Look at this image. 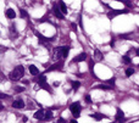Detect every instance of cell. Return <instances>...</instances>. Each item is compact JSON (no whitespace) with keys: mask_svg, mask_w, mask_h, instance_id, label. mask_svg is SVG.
Returning <instances> with one entry per match:
<instances>
[{"mask_svg":"<svg viewBox=\"0 0 139 123\" xmlns=\"http://www.w3.org/2000/svg\"><path fill=\"white\" fill-rule=\"evenodd\" d=\"M23 76H25V67L21 66V65L16 66V67L11 71V73L9 74V77H10L11 80H20Z\"/></svg>","mask_w":139,"mask_h":123,"instance_id":"1","label":"cell"},{"mask_svg":"<svg viewBox=\"0 0 139 123\" xmlns=\"http://www.w3.org/2000/svg\"><path fill=\"white\" fill-rule=\"evenodd\" d=\"M81 110H82V106L81 104H79L78 101L76 102H72V104L70 105V111L72 112V115L74 117H79V113H81Z\"/></svg>","mask_w":139,"mask_h":123,"instance_id":"2","label":"cell"},{"mask_svg":"<svg viewBox=\"0 0 139 123\" xmlns=\"http://www.w3.org/2000/svg\"><path fill=\"white\" fill-rule=\"evenodd\" d=\"M127 12H128L127 10H112L111 12L107 13V16H109V18H113L117 15H122V13H127Z\"/></svg>","mask_w":139,"mask_h":123,"instance_id":"3","label":"cell"},{"mask_svg":"<svg viewBox=\"0 0 139 123\" xmlns=\"http://www.w3.org/2000/svg\"><path fill=\"white\" fill-rule=\"evenodd\" d=\"M54 13H55V16L59 18V19H62L64 18V12L61 11V9L60 7H59L57 5H54Z\"/></svg>","mask_w":139,"mask_h":123,"instance_id":"4","label":"cell"},{"mask_svg":"<svg viewBox=\"0 0 139 123\" xmlns=\"http://www.w3.org/2000/svg\"><path fill=\"white\" fill-rule=\"evenodd\" d=\"M62 65H64V61H60V62H57L55 65H53L51 67H49L46 70V72H51V71H57V70H61L62 68Z\"/></svg>","mask_w":139,"mask_h":123,"instance_id":"5","label":"cell"},{"mask_svg":"<svg viewBox=\"0 0 139 123\" xmlns=\"http://www.w3.org/2000/svg\"><path fill=\"white\" fill-rule=\"evenodd\" d=\"M86 58H87V54H86V52H82V54L77 55V56L72 60V64H73V62H81V61H84Z\"/></svg>","mask_w":139,"mask_h":123,"instance_id":"6","label":"cell"},{"mask_svg":"<svg viewBox=\"0 0 139 123\" xmlns=\"http://www.w3.org/2000/svg\"><path fill=\"white\" fill-rule=\"evenodd\" d=\"M12 107H15V109H23L25 107V102L22 100H15L12 102Z\"/></svg>","mask_w":139,"mask_h":123,"instance_id":"7","label":"cell"},{"mask_svg":"<svg viewBox=\"0 0 139 123\" xmlns=\"http://www.w3.org/2000/svg\"><path fill=\"white\" fill-rule=\"evenodd\" d=\"M54 60H59V58H62L61 57V46H59V48H55L54 49Z\"/></svg>","mask_w":139,"mask_h":123,"instance_id":"8","label":"cell"},{"mask_svg":"<svg viewBox=\"0 0 139 123\" xmlns=\"http://www.w3.org/2000/svg\"><path fill=\"white\" fill-rule=\"evenodd\" d=\"M68 51H70V48H68V46H61V57H62L64 60L68 56Z\"/></svg>","mask_w":139,"mask_h":123,"instance_id":"9","label":"cell"},{"mask_svg":"<svg viewBox=\"0 0 139 123\" xmlns=\"http://www.w3.org/2000/svg\"><path fill=\"white\" fill-rule=\"evenodd\" d=\"M5 13H6V17L10 18V19H12V18L16 17V13H15V10H13V9H7Z\"/></svg>","mask_w":139,"mask_h":123,"instance_id":"10","label":"cell"},{"mask_svg":"<svg viewBox=\"0 0 139 123\" xmlns=\"http://www.w3.org/2000/svg\"><path fill=\"white\" fill-rule=\"evenodd\" d=\"M34 117H35L37 119H44V117H45L44 110H39V111H37V112L34 113Z\"/></svg>","mask_w":139,"mask_h":123,"instance_id":"11","label":"cell"},{"mask_svg":"<svg viewBox=\"0 0 139 123\" xmlns=\"http://www.w3.org/2000/svg\"><path fill=\"white\" fill-rule=\"evenodd\" d=\"M123 116H125V113H123V111H122L121 109H117V115H116V121H122V119H123Z\"/></svg>","mask_w":139,"mask_h":123,"instance_id":"12","label":"cell"},{"mask_svg":"<svg viewBox=\"0 0 139 123\" xmlns=\"http://www.w3.org/2000/svg\"><path fill=\"white\" fill-rule=\"evenodd\" d=\"M29 72H31V74L35 76V74H38V73H39V70H38L34 65H31V66H29Z\"/></svg>","mask_w":139,"mask_h":123,"instance_id":"13","label":"cell"},{"mask_svg":"<svg viewBox=\"0 0 139 123\" xmlns=\"http://www.w3.org/2000/svg\"><path fill=\"white\" fill-rule=\"evenodd\" d=\"M94 58L96 60V61H100L101 58H103V54L100 52V51H99V50H95V52H94Z\"/></svg>","mask_w":139,"mask_h":123,"instance_id":"14","label":"cell"},{"mask_svg":"<svg viewBox=\"0 0 139 123\" xmlns=\"http://www.w3.org/2000/svg\"><path fill=\"white\" fill-rule=\"evenodd\" d=\"M60 9H61V11L64 12V15L67 13V7H66V4H65L64 1H60Z\"/></svg>","mask_w":139,"mask_h":123,"instance_id":"15","label":"cell"},{"mask_svg":"<svg viewBox=\"0 0 139 123\" xmlns=\"http://www.w3.org/2000/svg\"><path fill=\"white\" fill-rule=\"evenodd\" d=\"M39 85H40V88H43V89H46L48 91H50V88L48 87L46 82H39Z\"/></svg>","mask_w":139,"mask_h":123,"instance_id":"16","label":"cell"},{"mask_svg":"<svg viewBox=\"0 0 139 123\" xmlns=\"http://www.w3.org/2000/svg\"><path fill=\"white\" fill-rule=\"evenodd\" d=\"M96 88H98V89H104V90H110V89H112V87H111V85H104V84L98 85Z\"/></svg>","mask_w":139,"mask_h":123,"instance_id":"17","label":"cell"},{"mask_svg":"<svg viewBox=\"0 0 139 123\" xmlns=\"http://www.w3.org/2000/svg\"><path fill=\"white\" fill-rule=\"evenodd\" d=\"M53 118V112L50 111V110H48L46 112H45V117H44V119H51Z\"/></svg>","mask_w":139,"mask_h":123,"instance_id":"18","label":"cell"},{"mask_svg":"<svg viewBox=\"0 0 139 123\" xmlns=\"http://www.w3.org/2000/svg\"><path fill=\"white\" fill-rule=\"evenodd\" d=\"M92 117L95 118V119H101L104 117V115H101V113H94V115H92Z\"/></svg>","mask_w":139,"mask_h":123,"instance_id":"19","label":"cell"},{"mask_svg":"<svg viewBox=\"0 0 139 123\" xmlns=\"http://www.w3.org/2000/svg\"><path fill=\"white\" fill-rule=\"evenodd\" d=\"M79 85H81L79 82H72V88H73L74 90H77V89L79 88Z\"/></svg>","mask_w":139,"mask_h":123,"instance_id":"20","label":"cell"},{"mask_svg":"<svg viewBox=\"0 0 139 123\" xmlns=\"http://www.w3.org/2000/svg\"><path fill=\"white\" fill-rule=\"evenodd\" d=\"M20 12H21V17H22V18H27V17H28L27 11H25L23 9H21V10H20Z\"/></svg>","mask_w":139,"mask_h":123,"instance_id":"21","label":"cell"},{"mask_svg":"<svg viewBox=\"0 0 139 123\" xmlns=\"http://www.w3.org/2000/svg\"><path fill=\"white\" fill-rule=\"evenodd\" d=\"M38 82H46V76L44 73L40 74V76H39V78H38Z\"/></svg>","mask_w":139,"mask_h":123,"instance_id":"22","label":"cell"},{"mask_svg":"<svg viewBox=\"0 0 139 123\" xmlns=\"http://www.w3.org/2000/svg\"><path fill=\"white\" fill-rule=\"evenodd\" d=\"M133 73H134V70H133V68H127V71H126V76H127V77H131Z\"/></svg>","mask_w":139,"mask_h":123,"instance_id":"23","label":"cell"},{"mask_svg":"<svg viewBox=\"0 0 139 123\" xmlns=\"http://www.w3.org/2000/svg\"><path fill=\"white\" fill-rule=\"evenodd\" d=\"M93 67H94V62L92 61V62L89 64V71H90V73H92L94 77H96V76H95V73H94V71H93Z\"/></svg>","mask_w":139,"mask_h":123,"instance_id":"24","label":"cell"},{"mask_svg":"<svg viewBox=\"0 0 139 123\" xmlns=\"http://www.w3.org/2000/svg\"><path fill=\"white\" fill-rule=\"evenodd\" d=\"M116 1H120V3H123L125 5H127V6H129V7L132 6V4H131V3L128 1V0H116Z\"/></svg>","mask_w":139,"mask_h":123,"instance_id":"25","label":"cell"},{"mask_svg":"<svg viewBox=\"0 0 139 123\" xmlns=\"http://www.w3.org/2000/svg\"><path fill=\"white\" fill-rule=\"evenodd\" d=\"M131 57L129 56H123V62H126V64H131Z\"/></svg>","mask_w":139,"mask_h":123,"instance_id":"26","label":"cell"},{"mask_svg":"<svg viewBox=\"0 0 139 123\" xmlns=\"http://www.w3.org/2000/svg\"><path fill=\"white\" fill-rule=\"evenodd\" d=\"M107 83H110V84H112V85H113V84H115V78L109 79V80H107Z\"/></svg>","mask_w":139,"mask_h":123,"instance_id":"27","label":"cell"},{"mask_svg":"<svg viewBox=\"0 0 139 123\" xmlns=\"http://www.w3.org/2000/svg\"><path fill=\"white\" fill-rule=\"evenodd\" d=\"M71 27H72V29H73V32H76V31H77V26H76L74 23H72V25H71Z\"/></svg>","mask_w":139,"mask_h":123,"instance_id":"28","label":"cell"},{"mask_svg":"<svg viewBox=\"0 0 139 123\" xmlns=\"http://www.w3.org/2000/svg\"><path fill=\"white\" fill-rule=\"evenodd\" d=\"M86 101H87V102H92V99H90V96H89V95H87V96H86Z\"/></svg>","mask_w":139,"mask_h":123,"instance_id":"29","label":"cell"},{"mask_svg":"<svg viewBox=\"0 0 139 123\" xmlns=\"http://www.w3.org/2000/svg\"><path fill=\"white\" fill-rule=\"evenodd\" d=\"M81 17H82V16H79V26L83 28V22H82V18H81Z\"/></svg>","mask_w":139,"mask_h":123,"instance_id":"30","label":"cell"},{"mask_svg":"<svg viewBox=\"0 0 139 123\" xmlns=\"http://www.w3.org/2000/svg\"><path fill=\"white\" fill-rule=\"evenodd\" d=\"M59 84H60L59 82H54V84H53V85H54V87H59Z\"/></svg>","mask_w":139,"mask_h":123,"instance_id":"31","label":"cell"},{"mask_svg":"<svg viewBox=\"0 0 139 123\" xmlns=\"http://www.w3.org/2000/svg\"><path fill=\"white\" fill-rule=\"evenodd\" d=\"M23 88H16V91H22Z\"/></svg>","mask_w":139,"mask_h":123,"instance_id":"32","label":"cell"},{"mask_svg":"<svg viewBox=\"0 0 139 123\" xmlns=\"http://www.w3.org/2000/svg\"><path fill=\"white\" fill-rule=\"evenodd\" d=\"M57 122H65V119L64 118H59V121Z\"/></svg>","mask_w":139,"mask_h":123,"instance_id":"33","label":"cell"},{"mask_svg":"<svg viewBox=\"0 0 139 123\" xmlns=\"http://www.w3.org/2000/svg\"><path fill=\"white\" fill-rule=\"evenodd\" d=\"M135 52H137V56H139V49H137V51H135Z\"/></svg>","mask_w":139,"mask_h":123,"instance_id":"34","label":"cell"}]
</instances>
